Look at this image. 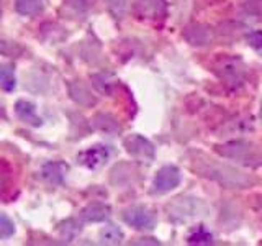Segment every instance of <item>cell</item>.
<instances>
[{
	"mask_svg": "<svg viewBox=\"0 0 262 246\" xmlns=\"http://www.w3.org/2000/svg\"><path fill=\"white\" fill-rule=\"evenodd\" d=\"M188 243H193V244H211L213 243V236L211 233H208L207 230H196L193 232L190 236H188Z\"/></svg>",
	"mask_w": 262,
	"mask_h": 246,
	"instance_id": "44dd1931",
	"label": "cell"
},
{
	"mask_svg": "<svg viewBox=\"0 0 262 246\" xmlns=\"http://www.w3.org/2000/svg\"><path fill=\"white\" fill-rule=\"evenodd\" d=\"M110 158V150L103 145H95L89 150L82 151L77 156V161L82 166H85L89 169H98L102 168L103 164L106 162V159Z\"/></svg>",
	"mask_w": 262,
	"mask_h": 246,
	"instance_id": "52a82bcc",
	"label": "cell"
},
{
	"mask_svg": "<svg viewBox=\"0 0 262 246\" xmlns=\"http://www.w3.org/2000/svg\"><path fill=\"white\" fill-rule=\"evenodd\" d=\"M221 69H225V72H220L221 74V77H223L225 80L228 82H231L234 80L236 84H241V80L244 77V69L241 68V64L237 63L236 59H228L223 63V68Z\"/></svg>",
	"mask_w": 262,
	"mask_h": 246,
	"instance_id": "5bb4252c",
	"label": "cell"
},
{
	"mask_svg": "<svg viewBox=\"0 0 262 246\" xmlns=\"http://www.w3.org/2000/svg\"><path fill=\"white\" fill-rule=\"evenodd\" d=\"M0 87L5 92H12L16 87L15 69L12 64H0Z\"/></svg>",
	"mask_w": 262,
	"mask_h": 246,
	"instance_id": "2e32d148",
	"label": "cell"
},
{
	"mask_svg": "<svg viewBox=\"0 0 262 246\" xmlns=\"http://www.w3.org/2000/svg\"><path fill=\"white\" fill-rule=\"evenodd\" d=\"M167 210L172 220L180 221L185 218L205 215L207 207H205V203L200 199H195V197H179V199H176L169 205Z\"/></svg>",
	"mask_w": 262,
	"mask_h": 246,
	"instance_id": "3957f363",
	"label": "cell"
},
{
	"mask_svg": "<svg viewBox=\"0 0 262 246\" xmlns=\"http://www.w3.org/2000/svg\"><path fill=\"white\" fill-rule=\"evenodd\" d=\"M21 51V48L18 46L13 41H8L5 38H0V53L2 54H15V53H20Z\"/></svg>",
	"mask_w": 262,
	"mask_h": 246,
	"instance_id": "d4e9b609",
	"label": "cell"
},
{
	"mask_svg": "<svg viewBox=\"0 0 262 246\" xmlns=\"http://www.w3.org/2000/svg\"><path fill=\"white\" fill-rule=\"evenodd\" d=\"M180 180H182V174L177 166H164L158 171L154 180H152V194H166L170 192L172 189H176Z\"/></svg>",
	"mask_w": 262,
	"mask_h": 246,
	"instance_id": "8992f818",
	"label": "cell"
},
{
	"mask_svg": "<svg viewBox=\"0 0 262 246\" xmlns=\"http://www.w3.org/2000/svg\"><path fill=\"white\" fill-rule=\"evenodd\" d=\"M123 145H125L126 151L129 156H133L135 159L143 161V162H151L154 159V146L151 141L141 135H129L123 139Z\"/></svg>",
	"mask_w": 262,
	"mask_h": 246,
	"instance_id": "5b68a950",
	"label": "cell"
},
{
	"mask_svg": "<svg viewBox=\"0 0 262 246\" xmlns=\"http://www.w3.org/2000/svg\"><path fill=\"white\" fill-rule=\"evenodd\" d=\"M184 36L190 45L203 46L210 41V31L203 25H190V27L185 28Z\"/></svg>",
	"mask_w": 262,
	"mask_h": 246,
	"instance_id": "4fadbf2b",
	"label": "cell"
},
{
	"mask_svg": "<svg viewBox=\"0 0 262 246\" xmlns=\"http://www.w3.org/2000/svg\"><path fill=\"white\" fill-rule=\"evenodd\" d=\"M260 120H262V102H260Z\"/></svg>",
	"mask_w": 262,
	"mask_h": 246,
	"instance_id": "83f0119b",
	"label": "cell"
},
{
	"mask_svg": "<svg viewBox=\"0 0 262 246\" xmlns=\"http://www.w3.org/2000/svg\"><path fill=\"white\" fill-rule=\"evenodd\" d=\"M215 150L226 156V158H233L237 159L244 164H249V166H257V164H262V158L259 156V153L256 151V148L249 143L244 141H233V143H226V145H218L215 146Z\"/></svg>",
	"mask_w": 262,
	"mask_h": 246,
	"instance_id": "7a4b0ae2",
	"label": "cell"
},
{
	"mask_svg": "<svg viewBox=\"0 0 262 246\" xmlns=\"http://www.w3.org/2000/svg\"><path fill=\"white\" fill-rule=\"evenodd\" d=\"M110 215V207L102 202H92L82 209L80 217L84 221H103Z\"/></svg>",
	"mask_w": 262,
	"mask_h": 246,
	"instance_id": "7c38bea8",
	"label": "cell"
},
{
	"mask_svg": "<svg viewBox=\"0 0 262 246\" xmlns=\"http://www.w3.org/2000/svg\"><path fill=\"white\" fill-rule=\"evenodd\" d=\"M15 233L13 221L8 218L5 213H0V240L2 238H10Z\"/></svg>",
	"mask_w": 262,
	"mask_h": 246,
	"instance_id": "7402d4cb",
	"label": "cell"
},
{
	"mask_svg": "<svg viewBox=\"0 0 262 246\" xmlns=\"http://www.w3.org/2000/svg\"><path fill=\"white\" fill-rule=\"evenodd\" d=\"M69 94L72 97V100L77 102L79 105H84V107L95 105V97L87 89V86L82 84L80 80H72L71 82V84H69Z\"/></svg>",
	"mask_w": 262,
	"mask_h": 246,
	"instance_id": "8fae6325",
	"label": "cell"
},
{
	"mask_svg": "<svg viewBox=\"0 0 262 246\" xmlns=\"http://www.w3.org/2000/svg\"><path fill=\"white\" fill-rule=\"evenodd\" d=\"M15 8L21 15L33 16L45 10V4L43 0H15Z\"/></svg>",
	"mask_w": 262,
	"mask_h": 246,
	"instance_id": "9a60e30c",
	"label": "cell"
},
{
	"mask_svg": "<svg viewBox=\"0 0 262 246\" xmlns=\"http://www.w3.org/2000/svg\"><path fill=\"white\" fill-rule=\"evenodd\" d=\"M135 10L139 18L158 20L166 15L167 5H166V0H138Z\"/></svg>",
	"mask_w": 262,
	"mask_h": 246,
	"instance_id": "ba28073f",
	"label": "cell"
},
{
	"mask_svg": "<svg viewBox=\"0 0 262 246\" xmlns=\"http://www.w3.org/2000/svg\"><path fill=\"white\" fill-rule=\"evenodd\" d=\"M144 241H136V244H159V241H152L154 238H143Z\"/></svg>",
	"mask_w": 262,
	"mask_h": 246,
	"instance_id": "4316f807",
	"label": "cell"
},
{
	"mask_svg": "<svg viewBox=\"0 0 262 246\" xmlns=\"http://www.w3.org/2000/svg\"><path fill=\"white\" fill-rule=\"evenodd\" d=\"M15 113L18 115V118L23 120L25 123H28L31 127H41L43 125V120H41L36 115L35 105L28 100H18L15 104Z\"/></svg>",
	"mask_w": 262,
	"mask_h": 246,
	"instance_id": "30bf717a",
	"label": "cell"
},
{
	"mask_svg": "<svg viewBox=\"0 0 262 246\" xmlns=\"http://www.w3.org/2000/svg\"><path fill=\"white\" fill-rule=\"evenodd\" d=\"M79 232H80V227L74 220H68L66 223L61 225V233L66 240H72V238L76 236Z\"/></svg>",
	"mask_w": 262,
	"mask_h": 246,
	"instance_id": "603a6c76",
	"label": "cell"
},
{
	"mask_svg": "<svg viewBox=\"0 0 262 246\" xmlns=\"http://www.w3.org/2000/svg\"><path fill=\"white\" fill-rule=\"evenodd\" d=\"M121 217L136 230H152L156 227V213L146 205H131L123 210Z\"/></svg>",
	"mask_w": 262,
	"mask_h": 246,
	"instance_id": "277c9868",
	"label": "cell"
},
{
	"mask_svg": "<svg viewBox=\"0 0 262 246\" xmlns=\"http://www.w3.org/2000/svg\"><path fill=\"white\" fill-rule=\"evenodd\" d=\"M94 121H95V127L98 130L105 131V133L113 135V133H118L120 131L118 123L115 121L112 117H108V115H97V117L94 118Z\"/></svg>",
	"mask_w": 262,
	"mask_h": 246,
	"instance_id": "ac0fdd59",
	"label": "cell"
},
{
	"mask_svg": "<svg viewBox=\"0 0 262 246\" xmlns=\"http://www.w3.org/2000/svg\"><path fill=\"white\" fill-rule=\"evenodd\" d=\"M0 13H2V5H0Z\"/></svg>",
	"mask_w": 262,
	"mask_h": 246,
	"instance_id": "f1b7e54d",
	"label": "cell"
},
{
	"mask_svg": "<svg viewBox=\"0 0 262 246\" xmlns=\"http://www.w3.org/2000/svg\"><path fill=\"white\" fill-rule=\"evenodd\" d=\"M64 4L79 15L87 10V0H64Z\"/></svg>",
	"mask_w": 262,
	"mask_h": 246,
	"instance_id": "484cf974",
	"label": "cell"
},
{
	"mask_svg": "<svg viewBox=\"0 0 262 246\" xmlns=\"http://www.w3.org/2000/svg\"><path fill=\"white\" fill-rule=\"evenodd\" d=\"M246 39H248V45L254 49V51L262 56V31H251V33H248Z\"/></svg>",
	"mask_w": 262,
	"mask_h": 246,
	"instance_id": "cb8c5ba5",
	"label": "cell"
},
{
	"mask_svg": "<svg viewBox=\"0 0 262 246\" xmlns=\"http://www.w3.org/2000/svg\"><path fill=\"white\" fill-rule=\"evenodd\" d=\"M106 5H108L110 12L117 16V18H123L128 10L129 0H106Z\"/></svg>",
	"mask_w": 262,
	"mask_h": 246,
	"instance_id": "ffe728a7",
	"label": "cell"
},
{
	"mask_svg": "<svg viewBox=\"0 0 262 246\" xmlns=\"http://www.w3.org/2000/svg\"><path fill=\"white\" fill-rule=\"evenodd\" d=\"M193 168L200 172L202 176L216 180L229 189H246L254 184V179L246 176L244 172H239L234 168L225 166V164H216L207 159L205 156H200L199 159H193Z\"/></svg>",
	"mask_w": 262,
	"mask_h": 246,
	"instance_id": "6da1fadb",
	"label": "cell"
},
{
	"mask_svg": "<svg viewBox=\"0 0 262 246\" xmlns=\"http://www.w3.org/2000/svg\"><path fill=\"white\" fill-rule=\"evenodd\" d=\"M123 241V232L117 225H106L100 230L102 244H120Z\"/></svg>",
	"mask_w": 262,
	"mask_h": 246,
	"instance_id": "e0dca14e",
	"label": "cell"
},
{
	"mask_svg": "<svg viewBox=\"0 0 262 246\" xmlns=\"http://www.w3.org/2000/svg\"><path fill=\"white\" fill-rule=\"evenodd\" d=\"M10 182H12V169L5 161L0 159V197L8 191Z\"/></svg>",
	"mask_w": 262,
	"mask_h": 246,
	"instance_id": "d6986e66",
	"label": "cell"
},
{
	"mask_svg": "<svg viewBox=\"0 0 262 246\" xmlns=\"http://www.w3.org/2000/svg\"><path fill=\"white\" fill-rule=\"evenodd\" d=\"M68 169L69 168L66 162H61V161L48 162L43 166V169H41V176H43V179L48 184L57 186L64 180V176H66V172H68Z\"/></svg>",
	"mask_w": 262,
	"mask_h": 246,
	"instance_id": "9c48e42d",
	"label": "cell"
}]
</instances>
